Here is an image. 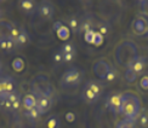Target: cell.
Segmentation results:
<instances>
[{"label":"cell","mask_w":148,"mask_h":128,"mask_svg":"<svg viewBox=\"0 0 148 128\" xmlns=\"http://www.w3.org/2000/svg\"><path fill=\"white\" fill-rule=\"evenodd\" d=\"M18 7L20 10L28 16H32L36 14V9H38V3L33 1V0H20L18 1Z\"/></svg>","instance_id":"cell-10"},{"label":"cell","mask_w":148,"mask_h":128,"mask_svg":"<svg viewBox=\"0 0 148 128\" xmlns=\"http://www.w3.org/2000/svg\"><path fill=\"white\" fill-rule=\"evenodd\" d=\"M124 76H125V81L129 82V83H132V82H135V81L137 80V74H136V72H134L130 68L125 69Z\"/></svg>","instance_id":"cell-26"},{"label":"cell","mask_w":148,"mask_h":128,"mask_svg":"<svg viewBox=\"0 0 148 128\" xmlns=\"http://www.w3.org/2000/svg\"><path fill=\"white\" fill-rule=\"evenodd\" d=\"M136 121L140 128H148V110L147 109H141Z\"/></svg>","instance_id":"cell-18"},{"label":"cell","mask_w":148,"mask_h":128,"mask_svg":"<svg viewBox=\"0 0 148 128\" xmlns=\"http://www.w3.org/2000/svg\"><path fill=\"white\" fill-rule=\"evenodd\" d=\"M36 15L40 18L45 21H50L52 20V17L55 15V6L52 3L47 1V0H42L38 4V9H36Z\"/></svg>","instance_id":"cell-4"},{"label":"cell","mask_w":148,"mask_h":128,"mask_svg":"<svg viewBox=\"0 0 148 128\" xmlns=\"http://www.w3.org/2000/svg\"><path fill=\"white\" fill-rule=\"evenodd\" d=\"M21 106H22V99L16 100V102H14V103H11V111H17Z\"/></svg>","instance_id":"cell-34"},{"label":"cell","mask_w":148,"mask_h":128,"mask_svg":"<svg viewBox=\"0 0 148 128\" xmlns=\"http://www.w3.org/2000/svg\"><path fill=\"white\" fill-rule=\"evenodd\" d=\"M82 98L85 103H88V104H94V103H96L98 99H100V97H97L91 89H89L88 87L84 86V88L82 91Z\"/></svg>","instance_id":"cell-15"},{"label":"cell","mask_w":148,"mask_h":128,"mask_svg":"<svg viewBox=\"0 0 148 128\" xmlns=\"http://www.w3.org/2000/svg\"><path fill=\"white\" fill-rule=\"evenodd\" d=\"M140 86L142 87L143 89H148V76H145V77H142V80H141V82H140Z\"/></svg>","instance_id":"cell-35"},{"label":"cell","mask_w":148,"mask_h":128,"mask_svg":"<svg viewBox=\"0 0 148 128\" xmlns=\"http://www.w3.org/2000/svg\"><path fill=\"white\" fill-rule=\"evenodd\" d=\"M16 91V82L9 75L0 77V98L8 97L11 92Z\"/></svg>","instance_id":"cell-5"},{"label":"cell","mask_w":148,"mask_h":128,"mask_svg":"<svg viewBox=\"0 0 148 128\" xmlns=\"http://www.w3.org/2000/svg\"><path fill=\"white\" fill-rule=\"evenodd\" d=\"M36 98V103H35V106L38 108V110L41 112V115H44L46 112H49L52 108V98L51 95H46V94H41L35 97Z\"/></svg>","instance_id":"cell-8"},{"label":"cell","mask_w":148,"mask_h":128,"mask_svg":"<svg viewBox=\"0 0 148 128\" xmlns=\"http://www.w3.org/2000/svg\"><path fill=\"white\" fill-rule=\"evenodd\" d=\"M109 69H110V64L104 59H98L97 62L94 64V68H92L94 74L97 77H100L101 80L104 79V76L107 75V72L109 71Z\"/></svg>","instance_id":"cell-9"},{"label":"cell","mask_w":148,"mask_h":128,"mask_svg":"<svg viewBox=\"0 0 148 128\" xmlns=\"http://www.w3.org/2000/svg\"><path fill=\"white\" fill-rule=\"evenodd\" d=\"M141 111V99L137 93L126 91L121 93V114L125 119L132 120L136 122L137 116Z\"/></svg>","instance_id":"cell-2"},{"label":"cell","mask_w":148,"mask_h":128,"mask_svg":"<svg viewBox=\"0 0 148 128\" xmlns=\"http://www.w3.org/2000/svg\"><path fill=\"white\" fill-rule=\"evenodd\" d=\"M17 48L16 46V42L12 40V39H8L6 40V50H5V53H12L15 52V50Z\"/></svg>","instance_id":"cell-27"},{"label":"cell","mask_w":148,"mask_h":128,"mask_svg":"<svg viewBox=\"0 0 148 128\" xmlns=\"http://www.w3.org/2000/svg\"><path fill=\"white\" fill-rule=\"evenodd\" d=\"M0 106H1L6 111H11V102L6 98V97L0 98Z\"/></svg>","instance_id":"cell-28"},{"label":"cell","mask_w":148,"mask_h":128,"mask_svg":"<svg viewBox=\"0 0 148 128\" xmlns=\"http://www.w3.org/2000/svg\"><path fill=\"white\" fill-rule=\"evenodd\" d=\"M119 79V72L118 70H116L115 68H113V66H110L109 71L107 72V75L104 76L103 81H107V82H115L116 80Z\"/></svg>","instance_id":"cell-22"},{"label":"cell","mask_w":148,"mask_h":128,"mask_svg":"<svg viewBox=\"0 0 148 128\" xmlns=\"http://www.w3.org/2000/svg\"><path fill=\"white\" fill-rule=\"evenodd\" d=\"M63 28V23L61 22V21H58V22H56L53 24V29L55 30H60V29H62Z\"/></svg>","instance_id":"cell-36"},{"label":"cell","mask_w":148,"mask_h":128,"mask_svg":"<svg viewBox=\"0 0 148 128\" xmlns=\"http://www.w3.org/2000/svg\"><path fill=\"white\" fill-rule=\"evenodd\" d=\"M138 5L141 6V12H142V16L148 18V0H143V1H140Z\"/></svg>","instance_id":"cell-29"},{"label":"cell","mask_w":148,"mask_h":128,"mask_svg":"<svg viewBox=\"0 0 148 128\" xmlns=\"http://www.w3.org/2000/svg\"><path fill=\"white\" fill-rule=\"evenodd\" d=\"M1 18H3V10L0 7V21H1Z\"/></svg>","instance_id":"cell-38"},{"label":"cell","mask_w":148,"mask_h":128,"mask_svg":"<svg viewBox=\"0 0 148 128\" xmlns=\"http://www.w3.org/2000/svg\"><path fill=\"white\" fill-rule=\"evenodd\" d=\"M85 87H88L89 89H91L97 97H101L103 93V85L101 82H98L96 80H89L85 83Z\"/></svg>","instance_id":"cell-16"},{"label":"cell","mask_w":148,"mask_h":128,"mask_svg":"<svg viewBox=\"0 0 148 128\" xmlns=\"http://www.w3.org/2000/svg\"><path fill=\"white\" fill-rule=\"evenodd\" d=\"M96 27H97L98 32H100L101 35H107V34H109V32H110V26H109V23H108L107 21H104V20H102V21L98 22V23L96 24Z\"/></svg>","instance_id":"cell-23"},{"label":"cell","mask_w":148,"mask_h":128,"mask_svg":"<svg viewBox=\"0 0 148 128\" xmlns=\"http://www.w3.org/2000/svg\"><path fill=\"white\" fill-rule=\"evenodd\" d=\"M146 68H147V59H146V57H142V56H138L136 58V60H135V62L131 64V66H130V69L134 72H136L137 75L142 74Z\"/></svg>","instance_id":"cell-13"},{"label":"cell","mask_w":148,"mask_h":128,"mask_svg":"<svg viewBox=\"0 0 148 128\" xmlns=\"http://www.w3.org/2000/svg\"><path fill=\"white\" fill-rule=\"evenodd\" d=\"M11 103H14V102H16V100H20V99H22V97H21V94H20V92H17V91H14V92H11L8 97H6Z\"/></svg>","instance_id":"cell-31"},{"label":"cell","mask_w":148,"mask_h":128,"mask_svg":"<svg viewBox=\"0 0 148 128\" xmlns=\"http://www.w3.org/2000/svg\"><path fill=\"white\" fill-rule=\"evenodd\" d=\"M35 103H36V98L33 94H28L23 98V106H24V109H26V111L33 109L35 106Z\"/></svg>","instance_id":"cell-21"},{"label":"cell","mask_w":148,"mask_h":128,"mask_svg":"<svg viewBox=\"0 0 148 128\" xmlns=\"http://www.w3.org/2000/svg\"><path fill=\"white\" fill-rule=\"evenodd\" d=\"M68 27L71 29V32L74 34H78L79 33V29H80V18H78L77 16H72L68 18Z\"/></svg>","instance_id":"cell-19"},{"label":"cell","mask_w":148,"mask_h":128,"mask_svg":"<svg viewBox=\"0 0 148 128\" xmlns=\"http://www.w3.org/2000/svg\"><path fill=\"white\" fill-rule=\"evenodd\" d=\"M137 57H138L137 46L135 45V42L130 40L123 41L115 48V60L118 62L119 65L124 66L126 69L130 68Z\"/></svg>","instance_id":"cell-1"},{"label":"cell","mask_w":148,"mask_h":128,"mask_svg":"<svg viewBox=\"0 0 148 128\" xmlns=\"http://www.w3.org/2000/svg\"><path fill=\"white\" fill-rule=\"evenodd\" d=\"M60 51L63 54H66V53H77V48H75V45H74L73 42H64V44L61 46Z\"/></svg>","instance_id":"cell-25"},{"label":"cell","mask_w":148,"mask_h":128,"mask_svg":"<svg viewBox=\"0 0 148 128\" xmlns=\"http://www.w3.org/2000/svg\"><path fill=\"white\" fill-rule=\"evenodd\" d=\"M95 28V21H94V16L92 15H84L80 18V29L79 33H89L91 30H94Z\"/></svg>","instance_id":"cell-11"},{"label":"cell","mask_w":148,"mask_h":128,"mask_svg":"<svg viewBox=\"0 0 148 128\" xmlns=\"http://www.w3.org/2000/svg\"><path fill=\"white\" fill-rule=\"evenodd\" d=\"M146 35H147V36H148V32H147V34H146Z\"/></svg>","instance_id":"cell-39"},{"label":"cell","mask_w":148,"mask_h":128,"mask_svg":"<svg viewBox=\"0 0 148 128\" xmlns=\"http://www.w3.org/2000/svg\"><path fill=\"white\" fill-rule=\"evenodd\" d=\"M84 76V71L82 69L77 68V66H72V68L67 69L62 77L60 80V85L64 88H71V87H75L82 82Z\"/></svg>","instance_id":"cell-3"},{"label":"cell","mask_w":148,"mask_h":128,"mask_svg":"<svg viewBox=\"0 0 148 128\" xmlns=\"http://www.w3.org/2000/svg\"><path fill=\"white\" fill-rule=\"evenodd\" d=\"M61 127V119L58 115H51L45 121L44 128H60Z\"/></svg>","instance_id":"cell-17"},{"label":"cell","mask_w":148,"mask_h":128,"mask_svg":"<svg viewBox=\"0 0 148 128\" xmlns=\"http://www.w3.org/2000/svg\"><path fill=\"white\" fill-rule=\"evenodd\" d=\"M20 30H21V27L15 26V27H14V29H12V32H11L10 39H12L14 41H16V39L18 38V35H20Z\"/></svg>","instance_id":"cell-32"},{"label":"cell","mask_w":148,"mask_h":128,"mask_svg":"<svg viewBox=\"0 0 148 128\" xmlns=\"http://www.w3.org/2000/svg\"><path fill=\"white\" fill-rule=\"evenodd\" d=\"M106 104L112 112L121 114V93L114 92L108 94V97L106 98Z\"/></svg>","instance_id":"cell-6"},{"label":"cell","mask_w":148,"mask_h":128,"mask_svg":"<svg viewBox=\"0 0 148 128\" xmlns=\"http://www.w3.org/2000/svg\"><path fill=\"white\" fill-rule=\"evenodd\" d=\"M41 116H42V115H41V112L38 110V108H36V106H34L33 109H30V110L26 111V117H27L28 120L32 121V122H35V121L40 120Z\"/></svg>","instance_id":"cell-20"},{"label":"cell","mask_w":148,"mask_h":128,"mask_svg":"<svg viewBox=\"0 0 148 128\" xmlns=\"http://www.w3.org/2000/svg\"><path fill=\"white\" fill-rule=\"evenodd\" d=\"M15 42H16L17 48H23L24 46H27L29 42H30V35H29V33L24 28L21 27L20 35H18V38L16 39Z\"/></svg>","instance_id":"cell-14"},{"label":"cell","mask_w":148,"mask_h":128,"mask_svg":"<svg viewBox=\"0 0 148 128\" xmlns=\"http://www.w3.org/2000/svg\"><path fill=\"white\" fill-rule=\"evenodd\" d=\"M14 27H15V24L12 22L5 21V20L0 21V42L10 39V35H11Z\"/></svg>","instance_id":"cell-12"},{"label":"cell","mask_w":148,"mask_h":128,"mask_svg":"<svg viewBox=\"0 0 148 128\" xmlns=\"http://www.w3.org/2000/svg\"><path fill=\"white\" fill-rule=\"evenodd\" d=\"M132 32L136 35H145L148 32V20L142 15L137 16L131 24Z\"/></svg>","instance_id":"cell-7"},{"label":"cell","mask_w":148,"mask_h":128,"mask_svg":"<svg viewBox=\"0 0 148 128\" xmlns=\"http://www.w3.org/2000/svg\"><path fill=\"white\" fill-rule=\"evenodd\" d=\"M52 59H53V62L56 63V64H62V63H64V62H63V54H62V52H61L60 50H58L57 52L53 53Z\"/></svg>","instance_id":"cell-30"},{"label":"cell","mask_w":148,"mask_h":128,"mask_svg":"<svg viewBox=\"0 0 148 128\" xmlns=\"http://www.w3.org/2000/svg\"><path fill=\"white\" fill-rule=\"evenodd\" d=\"M115 128H136V122L129 119H121L116 122Z\"/></svg>","instance_id":"cell-24"},{"label":"cell","mask_w":148,"mask_h":128,"mask_svg":"<svg viewBox=\"0 0 148 128\" xmlns=\"http://www.w3.org/2000/svg\"><path fill=\"white\" fill-rule=\"evenodd\" d=\"M75 54L77 53H66V54H63V62L64 63H71L72 60H74V58H75Z\"/></svg>","instance_id":"cell-33"},{"label":"cell","mask_w":148,"mask_h":128,"mask_svg":"<svg viewBox=\"0 0 148 128\" xmlns=\"http://www.w3.org/2000/svg\"><path fill=\"white\" fill-rule=\"evenodd\" d=\"M1 71H3V62L0 60V74H1Z\"/></svg>","instance_id":"cell-37"}]
</instances>
